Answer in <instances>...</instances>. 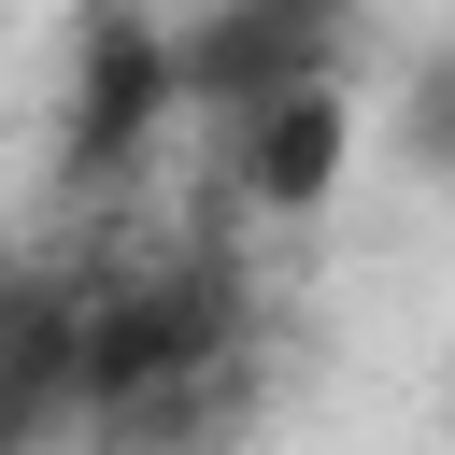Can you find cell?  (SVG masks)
<instances>
[{
    "label": "cell",
    "instance_id": "6da1fadb",
    "mask_svg": "<svg viewBox=\"0 0 455 455\" xmlns=\"http://www.w3.org/2000/svg\"><path fill=\"white\" fill-rule=\"evenodd\" d=\"M199 128H213V185H228L242 213L299 228V213H327V199H341L355 85H341V71H299V85H256V100H228V114H199Z\"/></svg>",
    "mask_w": 455,
    "mask_h": 455
},
{
    "label": "cell",
    "instance_id": "7a4b0ae2",
    "mask_svg": "<svg viewBox=\"0 0 455 455\" xmlns=\"http://www.w3.org/2000/svg\"><path fill=\"white\" fill-rule=\"evenodd\" d=\"M341 28H355V0H213L199 28H171V100L185 114H228L256 85L341 71Z\"/></svg>",
    "mask_w": 455,
    "mask_h": 455
}]
</instances>
